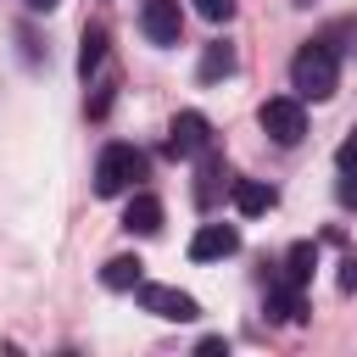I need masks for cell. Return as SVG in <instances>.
Returning a JSON list of instances; mask_svg holds the SVG:
<instances>
[{"label": "cell", "instance_id": "obj_6", "mask_svg": "<svg viewBox=\"0 0 357 357\" xmlns=\"http://www.w3.org/2000/svg\"><path fill=\"white\" fill-rule=\"evenodd\" d=\"M139 307L156 312V318H167V324H190V318L201 312L195 296H184V290H173V284H139Z\"/></svg>", "mask_w": 357, "mask_h": 357}, {"label": "cell", "instance_id": "obj_12", "mask_svg": "<svg viewBox=\"0 0 357 357\" xmlns=\"http://www.w3.org/2000/svg\"><path fill=\"white\" fill-rule=\"evenodd\" d=\"M139 279H145V262H139V257H128V251H123V257H112V262L100 268V284H106V290H139Z\"/></svg>", "mask_w": 357, "mask_h": 357}, {"label": "cell", "instance_id": "obj_15", "mask_svg": "<svg viewBox=\"0 0 357 357\" xmlns=\"http://www.w3.org/2000/svg\"><path fill=\"white\" fill-rule=\"evenodd\" d=\"M312 268H318V245H307V240H301V245H290V257H284V279L307 290V279H312Z\"/></svg>", "mask_w": 357, "mask_h": 357}, {"label": "cell", "instance_id": "obj_16", "mask_svg": "<svg viewBox=\"0 0 357 357\" xmlns=\"http://www.w3.org/2000/svg\"><path fill=\"white\" fill-rule=\"evenodd\" d=\"M190 6H195L206 22H229V17H234V0H190Z\"/></svg>", "mask_w": 357, "mask_h": 357}, {"label": "cell", "instance_id": "obj_19", "mask_svg": "<svg viewBox=\"0 0 357 357\" xmlns=\"http://www.w3.org/2000/svg\"><path fill=\"white\" fill-rule=\"evenodd\" d=\"M340 290H346V296L357 290V257H346V262H340Z\"/></svg>", "mask_w": 357, "mask_h": 357}, {"label": "cell", "instance_id": "obj_7", "mask_svg": "<svg viewBox=\"0 0 357 357\" xmlns=\"http://www.w3.org/2000/svg\"><path fill=\"white\" fill-rule=\"evenodd\" d=\"M240 251V229L234 223H201L190 240V262H223Z\"/></svg>", "mask_w": 357, "mask_h": 357}, {"label": "cell", "instance_id": "obj_17", "mask_svg": "<svg viewBox=\"0 0 357 357\" xmlns=\"http://www.w3.org/2000/svg\"><path fill=\"white\" fill-rule=\"evenodd\" d=\"M335 195H340V206H346V212H357V167L340 178V190H335Z\"/></svg>", "mask_w": 357, "mask_h": 357}, {"label": "cell", "instance_id": "obj_9", "mask_svg": "<svg viewBox=\"0 0 357 357\" xmlns=\"http://www.w3.org/2000/svg\"><path fill=\"white\" fill-rule=\"evenodd\" d=\"M229 195H234V212H240V218H262V212H273V206H279V190H273V184H262V178H234V184H229Z\"/></svg>", "mask_w": 357, "mask_h": 357}, {"label": "cell", "instance_id": "obj_3", "mask_svg": "<svg viewBox=\"0 0 357 357\" xmlns=\"http://www.w3.org/2000/svg\"><path fill=\"white\" fill-rule=\"evenodd\" d=\"M257 123H262V134H268L273 145H301V134H307L301 95H273V100H262V106H257Z\"/></svg>", "mask_w": 357, "mask_h": 357}, {"label": "cell", "instance_id": "obj_10", "mask_svg": "<svg viewBox=\"0 0 357 357\" xmlns=\"http://www.w3.org/2000/svg\"><path fill=\"white\" fill-rule=\"evenodd\" d=\"M123 229H128V234H156V229H162V201L145 195V190H134L128 206H123Z\"/></svg>", "mask_w": 357, "mask_h": 357}, {"label": "cell", "instance_id": "obj_2", "mask_svg": "<svg viewBox=\"0 0 357 357\" xmlns=\"http://www.w3.org/2000/svg\"><path fill=\"white\" fill-rule=\"evenodd\" d=\"M139 178H145V151H134L123 139L100 151V162H95V195H128Z\"/></svg>", "mask_w": 357, "mask_h": 357}, {"label": "cell", "instance_id": "obj_5", "mask_svg": "<svg viewBox=\"0 0 357 357\" xmlns=\"http://www.w3.org/2000/svg\"><path fill=\"white\" fill-rule=\"evenodd\" d=\"M206 145H212V123H206L201 112H178V117L167 123V151H173V156L190 162V156H201Z\"/></svg>", "mask_w": 357, "mask_h": 357}, {"label": "cell", "instance_id": "obj_8", "mask_svg": "<svg viewBox=\"0 0 357 357\" xmlns=\"http://www.w3.org/2000/svg\"><path fill=\"white\" fill-rule=\"evenodd\" d=\"M262 312H268L273 324H301V312H307L301 284H290L284 273H279V279H268V301H262Z\"/></svg>", "mask_w": 357, "mask_h": 357}, {"label": "cell", "instance_id": "obj_1", "mask_svg": "<svg viewBox=\"0 0 357 357\" xmlns=\"http://www.w3.org/2000/svg\"><path fill=\"white\" fill-rule=\"evenodd\" d=\"M290 84L301 100H329L340 89V56H335V39H307L290 61Z\"/></svg>", "mask_w": 357, "mask_h": 357}, {"label": "cell", "instance_id": "obj_14", "mask_svg": "<svg viewBox=\"0 0 357 357\" xmlns=\"http://www.w3.org/2000/svg\"><path fill=\"white\" fill-rule=\"evenodd\" d=\"M234 73V45L229 39H212L206 50H201V84H218V78H229Z\"/></svg>", "mask_w": 357, "mask_h": 357}, {"label": "cell", "instance_id": "obj_13", "mask_svg": "<svg viewBox=\"0 0 357 357\" xmlns=\"http://www.w3.org/2000/svg\"><path fill=\"white\" fill-rule=\"evenodd\" d=\"M100 61H106V28H100V22H89V28H84V39H78V78L89 84Z\"/></svg>", "mask_w": 357, "mask_h": 357}, {"label": "cell", "instance_id": "obj_11", "mask_svg": "<svg viewBox=\"0 0 357 357\" xmlns=\"http://www.w3.org/2000/svg\"><path fill=\"white\" fill-rule=\"evenodd\" d=\"M223 178H229V167H223V156L206 145V151H201V173H195V201H201V206H212V201H218V190H223Z\"/></svg>", "mask_w": 357, "mask_h": 357}, {"label": "cell", "instance_id": "obj_4", "mask_svg": "<svg viewBox=\"0 0 357 357\" xmlns=\"http://www.w3.org/2000/svg\"><path fill=\"white\" fill-rule=\"evenodd\" d=\"M139 33L151 45H178V33H184L178 0H139Z\"/></svg>", "mask_w": 357, "mask_h": 357}, {"label": "cell", "instance_id": "obj_20", "mask_svg": "<svg viewBox=\"0 0 357 357\" xmlns=\"http://www.w3.org/2000/svg\"><path fill=\"white\" fill-rule=\"evenodd\" d=\"M61 0H28V11H56Z\"/></svg>", "mask_w": 357, "mask_h": 357}, {"label": "cell", "instance_id": "obj_18", "mask_svg": "<svg viewBox=\"0 0 357 357\" xmlns=\"http://www.w3.org/2000/svg\"><path fill=\"white\" fill-rule=\"evenodd\" d=\"M335 162H340V173H351V167H357V134H351V139H340Z\"/></svg>", "mask_w": 357, "mask_h": 357}, {"label": "cell", "instance_id": "obj_21", "mask_svg": "<svg viewBox=\"0 0 357 357\" xmlns=\"http://www.w3.org/2000/svg\"><path fill=\"white\" fill-rule=\"evenodd\" d=\"M296 6H312V0H296Z\"/></svg>", "mask_w": 357, "mask_h": 357}]
</instances>
